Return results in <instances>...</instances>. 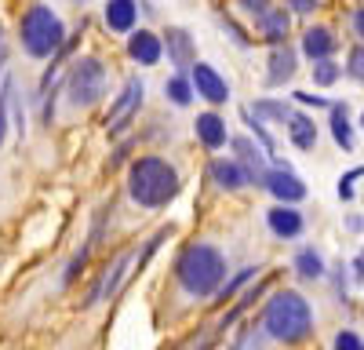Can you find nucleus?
<instances>
[{
    "label": "nucleus",
    "instance_id": "a878e982",
    "mask_svg": "<svg viewBox=\"0 0 364 350\" xmlns=\"http://www.w3.org/2000/svg\"><path fill=\"white\" fill-rule=\"evenodd\" d=\"M259 113H262V117H273V121H291V117H295L284 102H273V99H259V102H255V117H259Z\"/></svg>",
    "mask_w": 364,
    "mask_h": 350
},
{
    "label": "nucleus",
    "instance_id": "6e6552de",
    "mask_svg": "<svg viewBox=\"0 0 364 350\" xmlns=\"http://www.w3.org/2000/svg\"><path fill=\"white\" fill-rule=\"evenodd\" d=\"M190 80H193V92H197L200 99H208L211 106H223V102L230 99V84H226V77H223L215 66L197 63V66L190 70Z\"/></svg>",
    "mask_w": 364,
    "mask_h": 350
},
{
    "label": "nucleus",
    "instance_id": "c756f323",
    "mask_svg": "<svg viewBox=\"0 0 364 350\" xmlns=\"http://www.w3.org/2000/svg\"><path fill=\"white\" fill-rule=\"evenodd\" d=\"M360 175H364V168H353V171H346L339 179V197L343 201H353V179H360Z\"/></svg>",
    "mask_w": 364,
    "mask_h": 350
},
{
    "label": "nucleus",
    "instance_id": "4be33fe9",
    "mask_svg": "<svg viewBox=\"0 0 364 350\" xmlns=\"http://www.w3.org/2000/svg\"><path fill=\"white\" fill-rule=\"evenodd\" d=\"M331 139H336L343 150H353V124H350V117H346V102L331 106Z\"/></svg>",
    "mask_w": 364,
    "mask_h": 350
},
{
    "label": "nucleus",
    "instance_id": "4c0bfd02",
    "mask_svg": "<svg viewBox=\"0 0 364 350\" xmlns=\"http://www.w3.org/2000/svg\"><path fill=\"white\" fill-rule=\"evenodd\" d=\"M360 128H364V113H360Z\"/></svg>",
    "mask_w": 364,
    "mask_h": 350
},
{
    "label": "nucleus",
    "instance_id": "f3484780",
    "mask_svg": "<svg viewBox=\"0 0 364 350\" xmlns=\"http://www.w3.org/2000/svg\"><path fill=\"white\" fill-rule=\"evenodd\" d=\"M135 18H139V4H132V0H109L106 4V26L117 29V33H132Z\"/></svg>",
    "mask_w": 364,
    "mask_h": 350
},
{
    "label": "nucleus",
    "instance_id": "c9c22d12",
    "mask_svg": "<svg viewBox=\"0 0 364 350\" xmlns=\"http://www.w3.org/2000/svg\"><path fill=\"white\" fill-rule=\"evenodd\" d=\"M353 29H357V37H364V8L353 11Z\"/></svg>",
    "mask_w": 364,
    "mask_h": 350
},
{
    "label": "nucleus",
    "instance_id": "ddd939ff",
    "mask_svg": "<svg viewBox=\"0 0 364 350\" xmlns=\"http://www.w3.org/2000/svg\"><path fill=\"white\" fill-rule=\"evenodd\" d=\"M266 223L284 241H291V238H299V233H302V212H295L291 204H273V208L266 212Z\"/></svg>",
    "mask_w": 364,
    "mask_h": 350
},
{
    "label": "nucleus",
    "instance_id": "b1692460",
    "mask_svg": "<svg viewBox=\"0 0 364 350\" xmlns=\"http://www.w3.org/2000/svg\"><path fill=\"white\" fill-rule=\"evenodd\" d=\"M295 270H299L302 277H324V259H321L314 248H302V252L295 255Z\"/></svg>",
    "mask_w": 364,
    "mask_h": 350
},
{
    "label": "nucleus",
    "instance_id": "a211bd4d",
    "mask_svg": "<svg viewBox=\"0 0 364 350\" xmlns=\"http://www.w3.org/2000/svg\"><path fill=\"white\" fill-rule=\"evenodd\" d=\"M106 212H109V208H102V212H99L95 226H91V238H87V241H84V248H80V252H77V255L70 259V267H66V274H63V285H70V281H73V277L80 274V267H84V262H87L91 248L99 245V238H102V223H106Z\"/></svg>",
    "mask_w": 364,
    "mask_h": 350
},
{
    "label": "nucleus",
    "instance_id": "0eeeda50",
    "mask_svg": "<svg viewBox=\"0 0 364 350\" xmlns=\"http://www.w3.org/2000/svg\"><path fill=\"white\" fill-rule=\"evenodd\" d=\"M132 262H139V248H128V252H120V259L113 262V267L102 274V281L95 285V288H91V296L84 299V307H99L102 299H109L113 296V292L120 288V285H124V277L132 274Z\"/></svg>",
    "mask_w": 364,
    "mask_h": 350
},
{
    "label": "nucleus",
    "instance_id": "20e7f679",
    "mask_svg": "<svg viewBox=\"0 0 364 350\" xmlns=\"http://www.w3.org/2000/svg\"><path fill=\"white\" fill-rule=\"evenodd\" d=\"M22 48L33 55V58H51L55 51H63L66 41V26L48 4H33L22 15Z\"/></svg>",
    "mask_w": 364,
    "mask_h": 350
},
{
    "label": "nucleus",
    "instance_id": "423d86ee",
    "mask_svg": "<svg viewBox=\"0 0 364 350\" xmlns=\"http://www.w3.org/2000/svg\"><path fill=\"white\" fill-rule=\"evenodd\" d=\"M142 95H146V84H142L139 77H132V80L124 84V92L113 99V106H109V113H106V128H109V132L128 128V121H132V117L139 113V106H142Z\"/></svg>",
    "mask_w": 364,
    "mask_h": 350
},
{
    "label": "nucleus",
    "instance_id": "393cba45",
    "mask_svg": "<svg viewBox=\"0 0 364 350\" xmlns=\"http://www.w3.org/2000/svg\"><path fill=\"white\" fill-rule=\"evenodd\" d=\"M11 92H15V80L4 77V80H0V142L8 139V106H11Z\"/></svg>",
    "mask_w": 364,
    "mask_h": 350
},
{
    "label": "nucleus",
    "instance_id": "6ab92c4d",
    "mask_svg": "<svg viewBox=\"0 0 364 350\" xmlns=\"http://www.w3.org/2000/svg\"><path fill=\"white\" fill-rule=\"evenodd\" d=\"M259 29H262V37L269 41V44H277L281 48V41H284V33H288V15H284V8H266L262 15H259Z\"/></svg>",
    "mask_w": 364,
    "mask_h": 350
},
{
    "label": "nucleus",
    "instance_id": "f704fd0d",
    "mask_svg": "<svg viewBox=\"0 0 364 350\" xmlns=\"http://www.w3.org/2000/svg\"><path fill=\"white\" fill-rule=\"evenodd\" d=\"M8 63V37H4V26H0V70Z\"/></svg>",
    "mask_w": 364,
    "mask_h": 350
},
{
    "label": "nucleus",
    "instance_id": "7c9ffc66",
    "mask_svg": "<svg viewBox=\"0 0 364 350\" xmlns=\"http://www.w3.org/2000/svg\"><path fill=\"white\" fill-rule=\"evenodd\" d=\"M336 350H364V343H360V336H357V332L343 329V332L336 336Z\"/></svg>",
    "mask_w": 364,
    "mask_h": 350
},
{
    "label": "nucleus",
    "instance_id": "c85d7f7f",
    "mask_svg": "<svg viewBox=\"0 0 364 350\" xmlns=\"http://www.w3.org/2000/svg\"><path fill=\"white\" fill-rule=\"evenodd\" d=\"M255 274H259V267H245V270H237V277H233V281H230V285L223 288V296H219V299H230L233 292H237L240 285H248V281H252Z\"/></svg>",
    "mask_w": 364,
    "mask_h": 350
},
{
    "label": "nucleus",
    "instance_id": "9b49d317",
    "mask_svg": "<svg viewBox=\"0 0 364 350\" xmlns=\"http://www.w3.org/2000/svg\"><path fill=\"white\" fill-rule=\"evenodd\" d=\"M233 150H237V161L248 168V175H252V183L255 186H262L266 183V150L262 146H255L252 139H233Z\"/></svg>",
    "mask_w": 364,
    "mask_h": 350
},
{
    "label": "nucleus",
    "instance_id": "5701e85b",
    "mask_svg": "<svg viewBox=\"0 0 364 350\" xmlns=\"http://www.w3.org/2000/svg\"><path fill=\"white\" fill-rule=\"evenodd\" d=\"M164 95H168L175 106H190V102H193V80H186V77H171V80L164 84Z\"/></svg>",
    "mask_w": 364,
    "mask_h": 350
},
{
    "label": "nucleus",
    "instance_id": "aec40b11",
    "mask_svg": "<svg viewBox=\"0 0 364 350\" xmlns=\"http://www.w3.org/2000/svg\"><path fill=\"white\" fill-rule=\"evenodd\" d=\"M168 51H171V63L175 66H197V58H193V41L186 29H168Z\"/></svg>",
    "mask_w": 364,
    "mask_h": 350
},
{
    "label": "nucleus",
    "instance_id": "9d476101",
    "mask_svg": "<svg viewBox=\"0 0 364 350\" xmlns=\"http://www.w3.org/2000/svg\"><path fill=\"white\" fill-rule=\"evenodd\" d=\"M128 55L139 66H157L161 55H164V41L157 33H149V29H135V33L128 37Z\"/></svg>",
    "mask_w": 364,
    "mask_h": 350
},
{
    "label": "nucleus",
    "instance_id": "412c9836",
    "mask_svg": "<svg viewBox=\"0 0 364 350\" xmlns=\"http://www.w3.org/2000/svg\"><path fill=\"white\" fill-rule=\"evenodd\" d=\"M288 135H291V142L299 146V150H314V146H317V124H314V117L295 113L291 121H288Z\"/></svg>",
    "mask_w": 364,
    "mask_h": 350
},
{
    "label": "nucleus",
    "instance_id": "f03ea898",
    "mask_svg": "<svg viewBox=\"0 0 364 350\" xmlns=\"http://www.w3.org/2000/svg\"><path fill=\"white\" fill-rule=\"evenodd\" d=\"M175 277L190 296L208 299V296H215L226 281V255L215 245H190L175 259Z\"/></svg>",
    "mask_w": 364,
    "mask_h": 350
},
{
    "label": "nucleus",
    "instance_id": "f8f14e48",
    "mask_svg": "<svg viewBox=\"0 0 364 350\" xmlns=\"http://www.w3.org/2000/svg\"><path fill=\"white\" fill-rule=\"evenodd\" d=\"M211 179H215L223 190H240V186H255L252 183V175H248V168L240 164V161H226V157H219V161H211Z\"/></svg>",
    "mask_w": 364,
    "mask_h": 350
},
{
    "label": "nucleus",
    "instance_id": "dca6fc26",
    "mask_svg": "<svg viewBox=\"0 0 364 350\" xmlns=\"http://www.w3.org/2000/svg\"><path fill=\"white\" fill-rule=\"evenodd\" d=\"M193 128H197V139L208 146V150H223L226 146V121L219 113H200Z\"/></svg>",
    "mask_w": 364,
    "mask_h": 350
},
{
    "label": "nucleus",
    "instance_id": "39448f33",
    "mask_svg": "<svg viewBox=\"0 0 364 350\" xmlns=\"http://www.w3.org/2000/svg\"><path fill=\"white\" fill-rule=\"evenodd\" d=\"M66 95H70V106L77 110L95 106L106 95V66L99 58H77L66 77Z\"/></svg>",
    "mask_w": 364,
    "mask_h": 350
},
{
    "label": "nucleus",
    "instance_id": "4468645a",
    "mask_svg": "<svg viewBox=\"0 0 364 350\" xmlns=\"http://www.w3.org/2000/svg\"><path fill=\"white\" fill-rule=\"evenodd\" d=\"M336 51V33L328 26H310L302 33V55L314 58V63H328V55Z\"/></svg>",
    "mask_w": 364,
    "mask_h": 350
},
{
    "label": "nucleus",
    "instance_id": "2eb2a0df",
    "mask_svg": "<svg viewBox=\"0 0 364 350\" xmlns=\"http://www.w3.org/2000/svg\"><path fill=\"white\" fill-rule=\"evenodd\" d=\"M291 77H295V51H291L288 44L273 48V55H269V70H266V84H269V88H281V84L291 80Z\"/></svg>",
    "mask_w": 364,
    "mask_h": 350
},
{
    "label": "nucleus",
    "instance_id": "2f4dec72",
    "mask_svg": "<svg viewBox=\"0 0 364 350\" xmlns=\"http://www.w3.org/2000/svg\"><path fill=\"white\" fill-rule=\"evenodd\" d=\"M295 99L302 102V106H317V110H331L336 102H328V99H321V95H310V92H295Z\"/></svg>",
    "mask_w": 364,
    "mask_h": 350
},
{
    "label": "nucleus",
    "instance_id": "1a4fd4ad",
    "mask_svg": "<svg viewBox=\"0 0 364 350\" xmlns=\"http://www.w3.org/2000/svg\"><path fill=\"white\" fill-rule=\"evenodd\" d=\"M262 186L277 197L281 204H291V208H295L302 197H306V183H302L291 168H273V171H266V183H262Z\"/></svg>",
    "mask_w": 364,
    "mask_h": 350
},
{
    "label": "nucleus",
    "instance_id": "473e14b6",
    "mask_svg": "<svg viewBox=\"0 0 364 350\" xmlns=\"http://www.w3.org/2000/svg\"><path fill=\"white\" fill-rule=\"evenodd\" d=\"M288 8H295L299 15H310V11H314L317 4H314V0H291V4H288Z\"/></svg>",
    "mask_w": 364,
    "mask_h": 350
},
{
    "label": "nucleus",
    "instance_id": "bb28decb",
    "mask_svg": "<svg viewBox=\"0 0 364 350\" xmlns=\"http://www.w3.org/2000/svg\"><path fill=\"white\" fill-rule=\"evenodd\" d=\"M339 73H343V66H336L331 58H328V63H317V66H314V80H317L321 88L336 84V80H339Z\"/></svg>",
    "mask_w": 364,
    "mask_h": 350
},
{
    "label": "nucleus",
    "instance_id": "72a5a7b5",
    "mask_svg": "<svg viewBox=\"0 0 364 350\" xmlns=\"http://www.w3.org/2000/svg\"><path fill=\"white\" fill-rule=\"evenodd\" d=\"M353 277L357 281H364V248L357 252V259H353Z\"/></svg>",
    "mask_w": 364,
    "mask_h": 350
},
{
    "label": "nucleus",
    "instance_id": "f257e3e1",
    "mask_svg": "<svg viewBox=\"0 0 364 350\" xmlns=\"http://www.w3.org/2000/svg\"><path fill=\"white\" fill-rule=\"evenodd\" d=\"M178 190H182L178 171L164 157H139L128 168V193L142 208H168L178 197Z\"/></svg>",
    "mask_w": 364,
    "mask_h": 350
},
{
    "label": "nucleus",
    "instance_id": "7ed1b4c3",
    "mask_svg": "<svg viewBox=\"0 0 364 350\" xmlns=\"http://www.w3.org/2000/svg\"><path fill=\"white\" fill-rule=\"evenodd\" d=\"M262 329H266L269 339H277V343H288V346L302 343L314 332V310H310V303L302 299L299 292L284 288V292H277V296L266 303Z\"/></svg>",
    "mask_w": 364,
    "mask_h": 350
},
{
    "label": "nucleus",
    "instance_id": "e433bc0d",
    "mask_svg": "<svg viewBox=\"0 0 364 350\" xmlns=\"http://www.w3.org/2000/svg\"><path fill=\"white\" fill-rule=\"evenodd\" d=\"M346 226H350V230H364V216H350Z\"/></svg>",
    "mask_w": 364,
    "mask_h": 350
},
{
    "label": "nucleus",
    "instance_id": "cd10ccee",
    "mask_svg": "<svg viewBox=\"0 0 364 350\" xmlns=\"http://www.w3.org/2000/svg\"><path fill=\"white\" fill-rule=\"evenodd\" d=\"M346 73H350L353 80L364 84V44H357V48L350 51V58H346Z\"/></svg>",
    "mask_w": 364,
    "mask_h": 350
}]
</instances>
